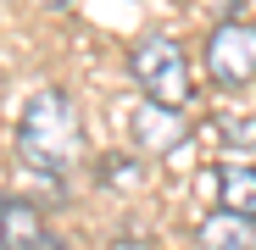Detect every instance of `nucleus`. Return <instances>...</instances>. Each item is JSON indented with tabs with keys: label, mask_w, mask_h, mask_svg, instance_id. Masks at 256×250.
<instances>
[{
	"label": "nucleus",
	"mask_w": 256,
	"mask_h": 250,
	"mask_svg": "<svg viewBox=\"0 0 256 250\" xmlns=\"http://www.w3.org/2000/svg\"><path fill=\"white\" fill-rule=\"evenodd\" d=\"M84 150V117L67 89H39L17 117V156L39 173H67Z\"/></svg>",
	"instance_id": "1"
},
{
	"label": "nucleus",
	"mask_w": 256,
	"mask_h": 250,
	"mask_svg": "<svg viewBox=\"0 0 256 250\" xmlns=\"http://www.w3.org/2000/svg\"><path fill=\"white\" fill-rule=\"evenodd\" d=\"M128 72H134L150 106H167V111L190 106V61H184L178 39H140L128 50Z\"/></svg>",
	"instance_id": "2"
},
{
	"label": "nucleus",
	"mask_w": 256,
	"mask_h": 250,
	"mask_svg": "<svg viewBox=\"0 0 256 250\" xmlns=\"http://www.w3.org/2000/svg\"><path fill=\"white\" fill-rule=\"evenodd\" d=\"M206 72L212 83H223V89H245L256 78V22L245 17H223L206 39Z\"/></svg>",
	"instance_id": "3"
},
{
	"label": "nucleus",
	"mask_w": 256,
	"mask_h": 250,
	"mask_svg": "<svg viewBox=\"0 0 256 250\" xmlns=\"http://www.w3.org/2000/svg\"><path fill=\"white\" fill-rule=\"evenodd\" d=\"M6 223H0V245L6 250H67L62 239H50L45 234V223H39V206L34 200H6V212H0Z\"/></svg>",
	"instance_id": "4"
},
{
	"label": "nucleus",
	"mask_w": 256,
	"mask_h": 250,
	"mask_svg": "<svg viewBox=\"0 0 256 250\" xmlns=\"http://www.w3.org/2000/svg\"><path fill=\"white\" fill-rule=\"evenodd\" d=\"M195 245L200 250H256V217H240L228 206H218V212L200 223Z\"/></svg>",
	"instance_id": "5"
},
{
	"label": "nucleus",
	"mask_w": 256,
	"mask_h": 250,
	"mask_svg": "<svg viewBox=\"0 0 256 250\" xmlns=\"http://www.w3.org/2000/svg\"><path fill=\"white\" fill-rule=\"evenodd\" d=\"M218 206H228L240 217H256V167H245V161L218 167Z\"/></svg>",
	"instance_id": "6"
},
{
	"label": "nucleus",
	"mask_w": 256,
	"mask_h": 250,
	"mask_svg": "<svg viewBox=\"0 0 256 250\" xmlns=\"http://www.w3.org/2000/svg\"><path fill=\"white\" fill-rule=\"evenodd\" d=\"M240 6H245V0H223V11H228V17H240Z\"/></svg>",
	"instance_id": "7"
}]
</instances>
